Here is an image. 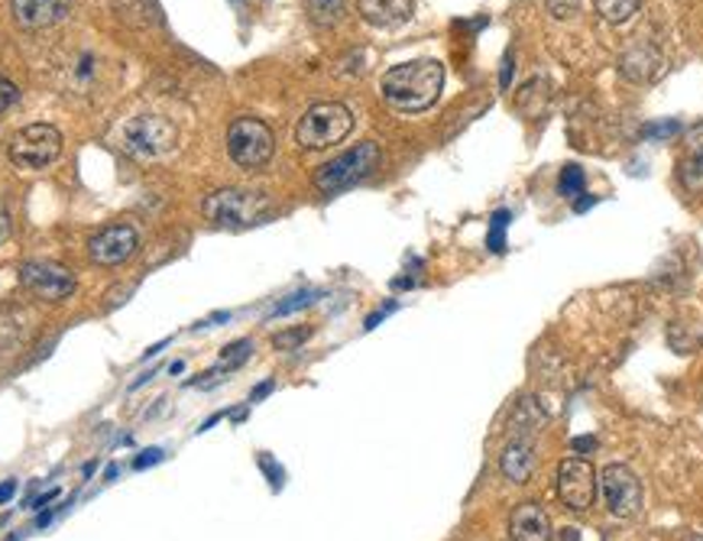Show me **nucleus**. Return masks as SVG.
I'll list each match as a JSON object with an SVG mask.
<instances>
[{
    "mask_svg": "<svg viewBox=\"0 0 703 541\" xmlns=\"http://www.w3.org/2000/svg\"><path fill=\"white\" fill-rule=\"evenodd\" d=\"M7 237H10V214L0 205V244H3Z\"/></svg>",
    "mask_w": 703,
    "mask_h": 541,
    "instance_id": "33",
    "label": "nucleus"
},
{
    "mask_svg": "<svg viewBox=\"0 0 703 541\" xmlns=\"http://www.w3.org/2000/svg\"><path fill=\"white\" fill-rule=\"evenodd\" d=\"M677 133H681V121H659V124L642 126V140H655V143L671 140V136H677Z\"/></svg>",
    "mask_w": 703,
    "mask_h": 541,
    "instance_id": "24",
    "label": "nucleus"
},
{
    "mask_svg": "<svg viewBox=\"0 0 703 541\" xmlns=\"http://www.w3.org/2000/svg\"><path fill=\"white\" fill-rule=\"evenodd\" d=\"M357 10L370 27L393 30L412 20L415 0H357Z\"/></svg>",
    "mask_w": 703,
    "mask_h": 541,
    "instance_id": "16",
    "label": "nucleus"
},
{
    "mask_svg": "<svg viewBox=\"0 0 703 541\" xmlns=\"http://www.w3.org/2000/svg\"><path fill=\"white\" fill-rule=\"evenodd\" d=\"M587 448H593V438H580V441H574V451H587Z\"/></svg>",
    "mask_w": 703,
    "mask_h": 541,
    "instance_id": "35",
    "label": "nucleus"
},
{
    "mask_svg": "<svg viewBox=\"0 0 703 541\" xmlns=\"http://www.w3.org/2000/svg\"><path fill=\"white\" fill-rule=\"evenodd\" d=\"M205 217L217 227H253V224H263L269 217V198L259 195V192H244V188H221L214 195H207Z\"/></svg>",
    "mask_w": 703,
    "mask_h": 541,
    "instance_id": "2",
    "label": "nucleus"
},
{
    "mask_svg": "<svg viewBox=\"0 0 703 541\" xmlns=\"http://www.w3.org/2000/svg\"><path fill=\"white\" fill-rule=\"evenodd\" d=\"M558 497L571 512H587L597 500V473L590 460L568 458L558 467Z\"/></svg>",
    "mask_w": 703,
    "mask_h": 541,
    "instance_id": "9",
    "label": "nucleus"
},
{
    "mask_svg": "<svg viewBox=\"0 0 703 541\" xmlns=\"http://www.w3.org/2000/svg\"><path fill=\"white\" fill-rule=\"evenodd\" d=\"M548 10L558 17V20H568L580 10V0H548Z\"/></svg>",
    "mask_w": 703,
    "mask_h": 541,
    "instance_id": "27",
    "label": "nucleus"
},
{
    "mask_svg": "<svg viewBox=\"0 0 703 541\" xmlns=\"http://www.w3.org/2000/svg\"><path fill=\"white\" fill-rule=\"evenodd\" d=\"M509 82H512V52H506V59H502V79H499L502 88H509Z\"/></svg>",
    "mask_w": 703,
    "mask_h": 541,
    "instance_id": "32",
    "label": "nucleus"
},
{
    "mask_svg": "<svg viewBox=\"0 0 703 541\" xmlns=\"http://www.w3.org/2000/svg\"><path fill=\"white\" fill-rule=\"evenodd\" d=\"M308 334H312L308 328H298V331H286V334H279V337H276L273 344H276L279 350H292V347H298V344H302V340H305Z\"/></svg>",
    "mask_w": 703,
    "mask_h": 541,
    "instance_id": "28",
    "label": "nucleus"
},
{
    "mask_svg": "<svg viewBox=\"0 0 703 541\" xmlns=\"http://www.w3.org/2000/svg\"><path fill=\"white\" fill-rule=\"evenodd\" d=\"M179 126L160 114H140L124 126V150L136 160H156L175 150Z\"/></svg>",
    "mask_w": 703,
    "mask_h": 541,
    "instance_id": "6",
    "label": "nucleus"
},
{
    "mask_svg": "<svg viewBox=\"0 0 703 541\" xmlns=\"http://www.w3.org/2000/svg\"><path fill=\"white\" fill-rule=\"evenodd\" d=\"M249 347H253L249 340H237V344L224 347V367H231V370H234V367H241V364L249 357Z\"/></svg>",
    "mask_w": 703,
    "mask_h": 541,
    "instance_id": "25",
    "label": "nucleus"
},
{
    "mask_svg": "<svg viewBox=\"0 0 703 541\" xmlns=\"http://www.w3.org/2000/svg\"><path fill=\"white\" fill-rule=\"evenodd\" d=\"M160 460H163V451H160V448H153V451H143L140 458L133 460V467H136V470H146L150 463H160Z\"/></svg>",
    "mask_w": 703,
    "mask_h": 541,
    "instance_id": "29",
    "label": "nucleus"
},
{
    "mask_svg": "<svg viewBox=\"0 0 703 541\" xmlns=\"http://www.w3.org/2000/svg\"><path fill=\"white\" fill-rule=\"evenodd\" d=\"M98 55H91V52H79V59H75V65L69 69V75H72V84L75 88H88V84L98 79Z\"/></svg>",
    "mask_w": 703,
    "mask_h": 541,
    "instance_id": "20",
    "label": "nucleus"
},
{
    "mask_svg": "<svg viewBox=\"0 0 703 541\" xmlns=\"http://www.w3.org/2000/svg\"><path fill=\"white\" fill-rule=\"evenodd\" d=\"M140 247V237L130 224H111L88 241V253L98 266H121Z\"/></svg>",
    "mask_w": 703,
    "mask_h": 541,
    "instance_id": "10",
    "label": "nucleus"
},
{
    "mask_svg": "<svg viewBox=\"0 0 703 541\" xmlns=\"http://www.w3.org/2000/svg\"><path fill=\"white\" fill-rule=\"evenodd\" d=\"M499 470L512 483H529V477L536 470V445H532L529 435H512L509 438V445L499 455Z\"/></svg>",
    "mask_w": 703,
    "mask_h": 541,
    "instance_id": "14",
    "label": "nucleus"
},
{
    "mask_svg": "<svg viewBox=\"0 0 703 541\" xmlns=\"http://www.w3.org/2000/svg\"><path fill=\"white\" fill-rule=\"evenodd\" d=\"M13 497H17V480H3V483H0V506L10 502Z\"/></svg>",
    "mask_w": 703,
    "mask_h": 541,
    "instance_id": "31",
    "label": "nucleus"
},
{
    "mask_svg": "<svg viewBox=\"0 0 703 541\" xmlns=\"http://www.w3.org/2000/svg\"><path fill=\"white\" fill-rule=\"evenodd\" d=\"M10 10L23 30H42L65 20V13L72 10V0H10Z\"/></svg>",
    "mask_w": 703,
    "mask_h": 541,
    "instance_id": "13",
    "label": "nucleus"
},
{
    "mask_svg": "<svg viewBox=\"0 0 703 541\" xmlns=\"http://www.w3.org/2000/svg\"><path fill=\"white\" fill-rule=\"evenodd\" d=\"M583 185H587V175H583V169H580V166H564V169H561V178H558V192H561L564 198H574V202H578L580 195H583Z\"/></svg>",
    "mask_w": 703,
    "mask_h": 541,
    "instance_id": "21",
    "label": "nucleus"
},
{
    "mask_svg": "<svg viewBox=\"0 0 703 541\" xmlns=\"http://www.w3.org/2000/svg\"><path fill=\"white\" fill-rule=\"evenodd\" d=\"M20 283L45 302H62L75 292V279L69 276V269H62L55 263H23Z\"/></svg>",
    "mask_w": 703,
    "mask_h": 541,
    "instance_id": "11",
    "label": "nucleus"
},
{
    "mask_svg": "<svg viewBox=\"0 0 703 541\" xmlns=\"http://www.w3.org/2000/svg\"><path fill=\"white\" fill-rule=\"evenodd\" d=\"M344 7H347V0H305L308 17L322 27H334L344 17Z\"/></svg>",
    "mask_w": 703,
    "mask_h": 541,
    "instance_id": "19",
    "label": "nucleus"
},
{
    "mask_svg": "<svg viewBox=\"0 0 703 541\" xmlns=\"http://www.w3.org/2000/svg\"><path fill=\"white\" fill-rule=\"evenodd\" d=\"M269 389H273V382H263L259 389H253V399H259V396H266Z\"/></svg>",
    "mask_w": 703,
    "mask_h": 541,
    "instance_id": "36",
    "label": "nucleus"
},
{
    "mask_svg": "<svg viewBox=\"0 0 703 541\" xmlns=\"http://www.w3.org/2000/svg\"><path fill=\"white\" fill-rule=\"evenodd\" d=\"M590 205H593V198H583V202H574V208H578V211H587Z\"/></svg>",
    "mask_w": 703,
    "mask_h": 541,
    "instance_id": "37",
    "label": "nucleus"
},
{
    "mask_svg": "<svg viewBox=\"0 0 703 541\" xmlns=\"http://www.w3.org/2000/svg\"><path fill=\"white\" fill-rule=\"evenodd\" d=\"M55 497H59V490H49V493H42L40 500L33 502V509H42V506H49V502L55 500Z\"/></svg>",
    "mask_w": 703,
    "mask_h": 541,
    "instance_id": "34",
    "label": "nucleus"
},
{
    "mask_svg": "<svg viewBox=\"0 0 703 541\" xmlns=\"http://www.w3.org/2000/svg\"><path fill=\"white\" fill-rule=\"evenodd\" d=\"M393 308H396V302H389V305H383V308H379L376 315H370V318H367V331H373V328H376V325H379V321H383V318H386V315H389Z\"/></svg>",
    "mask_w": 703,
    "mask_h": 541,
    "instance_id": "30",
    "label": "nucleus"
},
{
    "mask_svg": "<svg viewBox=\"0 0 703 541\" xmlns=\"http://www.w3.org/2000/svg\"><path fill=\"white\" fill-rule=\"evenodd\" d=\"M17 101H20V88L13 82H7V79H0V114L10 111Z\"/></svg>",
    "mask_w": 703,
    "mask_h": 541,
    "instance_id": "26",
    "label": "nucleus"
},
{
    "mask_svg": "<svg viewBox=\"0 0 703 541\" xmlns=\"http://www.w3.org/2000/svg\"><path fill=\"white\" fill-rule=\"evenodd\" d=\"M441 88H445V65L438 59H412L393 65L379 82L383 101L403 114L428 111L441 98Z\"/></svg>",
    "mask_w": 703,
    "mask_h": 541,
    "instance_id": "1",
    "label": "nucleus"
},
{
    "mask_svg": "<svg viewBox=\"0 0 703 541\" xmlns=\"http://www.w3.org/2000/svg\"><path fill=\"white\" fill-rule=\"evenodd\" d=\"M684 541H703V535H687V539Z\"/></svg>",
    "mask_w": 703,
    "mask_h": 541,
    "instance_id": "38",
    "label": "nucleus"
},
{
    "mask_svg": "<svg viewBox=\"0 0 703 541\" xmlns=\"http://www.w3.org/2000/svg\"><path fill=\"white\" fill-rule=\"evenodd\" d=\"M322 298V292L318 289H302V292H295V295H289L286 302H279L269 315L273 318H283V315H292V312H298V308H308V305H315Z\"/></svg>",
    "mask_w": 703,
    "mask_h": 541,
    "instance_id": "22",
    "label": "nucleus"
},
{
    "mask_svg": "<svg viewBox=\"0 0 703 541\" xmlns=\"http://www.w3.org/2000/svg\"><path fill=\"white\" fill-rule=\"evenodd\" d=\"M59 156H62V133L52 124L23 126L10 140V160H13V166L37 172V169L52 166Z\"/></svg>",
    "mask_w": 703,
    "mask_h": 541,
    "instance_id": "7",
    "label": "nucleus"
},
{
    "mask_svg": "<svg viewBox=\"0 0 703 541\" xmlns=\"http://www.w3.org/2000/svg\"><path fill=\"white\" fill-rule=\"evenodd\" d=\"M350 130H354V114L337 101H325L305 111V118L295 126V140L302 150H328L334 143H340Z\"/></svg>",
    "mask_w": 703,
    "mask_h": 541,
    "instance_id": "3",
    "label": "nucleus"
},
{
    "mask_svg": "<svg viewBox=\"0 0 703 541\" xmlns=\"http://www.w3.org/2000/svg\"><path fill=\"white\" fill-rule=\"evenodd\" d=\"M600 490L603 502L617 519H632L642 509V483L639 477L625 467V463H610L600 473Z\"/></svg>",
    "mask_w": 703,
    "mask_h": 541,
    "instance_id": "8",
    "label": "nucleus"
},
{
    "mask_svg": "<svg viewBox=\"0 0 703 541\" xmlns=\"http://www.w3.org/2000/svg\"><path fill=\"white\" fill-rule=\"evenodd\" d=\"M509 211L502 208L493 214V221H490V237H487V244H490V251L493 253H502L506 251V231H509Z\"/></svg>",
    "mask_w": 703,
    "mask_h": 541,
    "instance_id": "23",
    "label": "nucleus"
},
{
    "mask_svg": "<svg viewBox=\"0 0 703 541\" xmlns=\"http://www.w3.org/2000/svg\"><path fill=\"white\" fill-rule=\"evenodd\" d=\"M376 163H379V146L376 143H357L354 150L334 156L332 163H325V166L318 169L315 185L322 192H328V195H337V192L357 185L360 178H367L373 169H376Z\"/></svg>",
    "mask_w": 703,
    "mask_h": 541,
    "instance_id": "4",
    "label": "nucleus"
},
{
    "mask_svg": "<svg viewBox=\"0 0 703 541\" xmlns=\"http://www.w3.org/2000/svg\"><path fill=\"white\" fill-rule=\"evenodd\" d=\"M622 65V75L629 79V82H639V84H652L659 82L664 75V55L655 49V45H649V42H642V45H632V49H625L620 59Z\"/></svg>",
    "mask_w": 703,
    "mask_h": 541,
    "instance_id": "12",
    "label": "nucleus"
},
{
    "mask_svg": "<svg viewBox=\"0 0 703 541\" xmlns=\"http://www.w3.org/2000/svg\"><path fill=\"white\" fill-rule=\"evenodd\" d=\"M681 182L687 192H703V121L694 124L684 136V160H681Z\"/></svg>",
    "mask_w": 703,
    "mask_h": 541,
    "instance_id": "17",
    "label": "nucleus"
},
{
    "mask_svg": "<svg viewBox=\"0 0 703 541\" xmlns=\"http://www.w3.org/2000/svg\"><path fill=\"white\" fill-rule=\"evenodd\" d=\"M593 7H597L600 20H607V23L620 27V23H629V20L639 13L642 0H593Z\"/></svg>",
    "mask_w": 703,
    "mask_h": 541,
    "instance_id": "18",
    "label": "nucleus"
},
{
    "mask_svg": "<svg viewBox=\"0 0 703 541\" xmlns=\"http://www.w3.org/2000/svg\"><path fill=\"white\" fill-rule=\"evenodd\" d=\"M273 150H276L273 130L256 118H241L227 130V153L241 169H263L273 160Z\"/></svg>",
    "mask_w": 703,
    "mask_h": 541,
    "instance_id": "5",
    "label": "nucleus"
},
{
    "mask_svg": "<svg viewBox=\"0 0 703 541\" xmlns=\"http://www.w3.org/2000/svg\"><path fill=\"white\" fill-rule=\"evenodd\" d=\"M509 539L512 541H551V519L536 502H522L509 516Z\"/></svg>",
    "mask_w": 703,
    "mask_h": 541,
    "instance_id": "15",
    "label": "nucleus"
}]
</instances>
